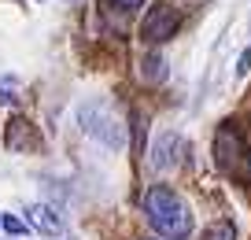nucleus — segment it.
<instances>
[{
	"instance_id": "nucleus-4",
	"label": "nucleus",
	"mask_w": 251,
	"mask_h": 240,
	"mask_svg": "<svg viewBox=\"0 0 251 240\" xmlns=\"http://www.w3.org/2000/svg\"><path fill=\"white\" fill-rule=\"evenodd\" d=\"M177 26H181V15L174 8H151L148 11V19H144V26H141V37L148 41V45H163V41H170L174 33H177Z\"/></svg>"
},
{
	"instance_id": "nucleus-13",
	"label": "nucleus",
	"mask_w": 251,
	"mask_h": 240,
	"mask_svg": "<svg viewBox=\"0 0 251 240\" xmlns=\"http://www.w3.org/2000/svg\"><path fill=\"white\" fill-rule=\"evenodd\" d=\"M181 4H188V8H192V4H203V0H181Z\"/></svg>"
},
{
	"instance_id": "nucleus-6",
	"label": "nucleus",
	"mask_w": 251,
	"mask_h": 240,
	"mask_svg": "<svg viewBox=\"0 0 251 240\" xmlns=\"http://www.w3.org/2000/svg\"><path fill=\"white\" fill-rule=\"evenodd\" d=\"M33 144H37V137H33V126L26 118L8 122V148H33Z\"/></svg>"
},
{
	"instance_id": "nucleus-12",
	"label": "nucleus",
	"mask_w": 251,
	"mask_h": 240,
	"mask_svg": "<svg viewBox=\"0 0 251 240\" xmlns=\"http://www.w3.org/2000/svg\"><path fill=\"white\" fill-rule=\"evenodd\" d=\"M118 4H122V8H141L144 0H118Z\"/></svg>"
},
{
	"instance_id": "nucleus-8",
	"label": "nucleus",
	"mask_w": 251,
	"mask_h": 240,
	"mask_svg": "<svg viewBox=\"0 0 251 240\" xmlns=\"http://www.w3.org/2000/svg\"><path fill=\"white\" fill-rule=\"evenodd\" d=\"M0 225H4L11 237H23V233H26V222L19 214H0Z\"/></svg>"
},
{
	"instance_id": "nucleus-1",
	"label": "nucleus",
	"mask_w": 251,
	"mask_h": 240,
	"mask_svg": "<svg viewBox=\"0 0 251 240\" xmlns=\"http://www.w3.org/2000/svg\"><path fill=\"white\" fill-rule=\"evenodd\" d=\"M144 218H148V225L159 237H170V240H188L192 225H196L188 203L170 185H151L144 192Z\"/></svg>"
},
{
	"instance_id": "nucleus-9",
	"label": "nucleus",
	"mask_w": 251,
	"mask_h": 240,
	"mask_svg": "<svg viewBox=\"0 0 251 240\" xmlns=\"http://www.w3.org/2000/svg\"><path fill=\"white\" fill-rule=\"evenodd\" d=\"M207 240H236V233H233V225H229V222H218V225H211Z\"/></svg>"
},
{
	"instance_id": "nucleus-10",
	"label": "nucleus",
	"mask_w": 251,
	"mask_h": 240,
	"mask_svg": "<svg viewBox=\"0 0 251 240\" xmlns=\"http://www.w3.org/2000/svg\"><path fill=\"white\" fill-rule=\"evenodd\" d=\"M248 70H251V52L244 48V52H240V59H236V78H244Z\"/></svg>"
},
{
	"instance_id": "nucleus-11",
	"label": "nucleus",
	"mask_w": 251,
	"mask_h": 240,
	"mask_svg": "<svg viewBox=\"0 0 251 240\" xmlns=\"http://www.w3.org/2000/svg\"><path fill=\"white\" fill-rule=\"evenodd\" d=\"M0 104H15V93L8 85H0Z\"/></svg>"
},
{
	"instance_id": "nucleus-7",
	"label": "nucleus",
	"mask_w": 251,
	"mask_h": 240,
	"mask_svg": "<svg viewBox=\"0 0 251 240\" xmlns=\"http://www.w3.org/2000/svg\"><path fill=\"white\" fill-rule=\"evenodd\" d=\"M141 78L148 81V85L163 81V78H166V59H163V55H155V52L144 55V70H141Z\"/></svg>"
},
{
	"instance_id": "nucleus-3",
	"label": "nucleus",
	"mask_w": 251,
	"mask_h": 240,
	"mask_svg": "<svg viewBox=\"0 0 251 240\" xmlns=\"http://www.w3.org/2000/svg\"><path fill=\"white\" fill-rule=\"evenodd\" d=\"M185 152H188L185 137H177V133H155V140H151V148H148V163L155 166L159 174H170V170L181 166Z\"/></svg>"
},
{
	"instance_id": "nucleus-5",
	"label": "nucleus",
	"mask_w": 251,
	"mask_h": 240,
	"mask_svg": "<svg viewBox=\"0 0 251 240\" xmlns=\"http://www.w3.org/2000/svg\"><path fill=\"white\" fill-rule=\"evenodd\" d=\"M26 214H30V225L41 229L45 237H59L63 233V218L55 214V207H48V203H30Z\"/></svg>"
},
{
	"instance_id": "nucleus-2",
	"label": "nucleus",
	"mask_w": 251,
	"mask_h": 240,
	"mask_svg": "<svg viewBox=\"0 0 251 240\" xmlns=\"http://www.w3.org/2000/svg\"><path fill=\"white\" fill-rule=\"evenodd\" d=\"M81 126H85V133L89 137H96L100 144H107V148H126V133H122V126H118V118L111 115L107 107H81Z\"/></svg>"
}]
</instances>
